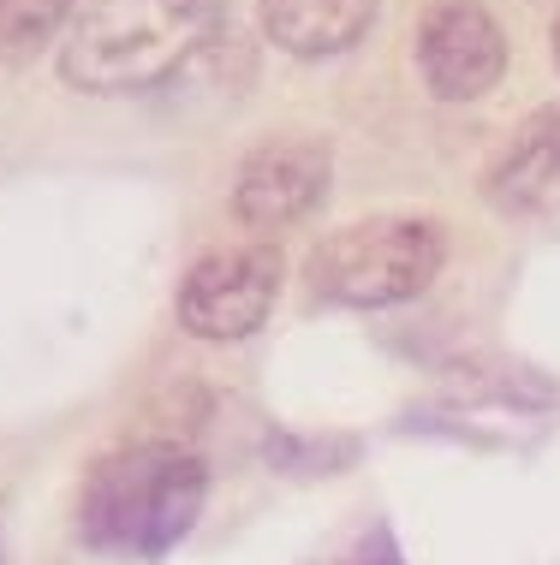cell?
I'll return each instance as SVG.
<instances>
[{
  "label": "cell",
  "instance_id": "8",
  "mask_svg": "<svg viewBox=\"0 0 560 565\" xmlns=\"http://www.w3.org/2000/svg\"><path fill=\"white\" fill-rule=\"evenodd\" d=\"M268 42L298 60H328L364 42L376 24V0H256Z\"/></svg>",
  "mask_w": 560,
  "mask_h": 565
},
{
  "label": "cell",
  "instance_id": "2",
  "mask_svg": "<svg viewBox=\"0 0 560 565\" xmlns=\"http://www.w3.org/2000/svg\"><path fill=\"white\" fill-rule=\"evenodd\" d=\"M203 494H209L203 458L179 447H126L89 470L78 530L96 554L156 565L191 536V524L203 518Z\"/></svg>",
  "mask_w": 560,
  "mask_h": 565
},
{
  "label": "cell",
  "instance_id": "9",
  "mask_svg": "<svg viewBox=\"0 0 560 565\" xmlns=\"http://www.w3.org/2000/svg\"><path fill=\"white\" fill-rule=\"evenodd\" d=\"M72 19V0H0V54H36Z\"/></svg>",
  "mask_w": 560,
  "mask_h": 565
},
{
  "label": "cell",
  "instance_id": "11",
  "mask_svg": "<svg viewBox=\"0 0 560 565\" xmlns=\"http://www.w3.org/2000/svg\"><path fill=\"white\" fill-rule=\"evenodd\" d=\"M549 42H554V66H560V12H554V30H549Z\"/></svg>",
  "mask_w": 560,
  "mask_h": 565
},
{
  "label": "cell",
  "instance_id": "5",
  "mask_svg": "<svg viewBox=\"0 0 560 565\" xmlns=\"http://www.w3.org/2000/svg\"><path fill=\"white\" fill-rule=\"evenodd\" d=\"M328 179H335L328 143L275 137V143L251 149L245 167H239L233 215H239V226H251V233H286V226L310 221L316 209L328 203Z\"/></svg>",
  "mask_w": 560,
  "mask_h": 565
},
{
  "label": "cell",
  "instance_id": "3",
  "mask_svg": "<svg viewBox=\"0 0 560 565\" xmlns=\"http://www.w3.org/2000/svg\"><path fill=\"white\" fill-rule=\"evenodd\" d=\"M447 244L435 221L418 215H376L328 233L310 250V292L340 310H388V303L418 298L442 274Z\"/></svg>",
  "mask_w": 560,
  "mask_h": 565
},
{
  "label": "cell",
  "instance_id": "1",
  "mask_svg": "<svg viewBox=\"0 0 560 565\" xmlns=\"http://www.w3.org/2000/svg\"><path fill=\"white\" fill-rule=\"evenodd\" d=\"M221 0H96L60 42V78L84 96H144L221 36Z\"/></svg>",
  "mask_w": 560,
  "mask_h": 565
},
{
  "label": "cell",
  "instance_id": "7",
  "mask_svg": "<svg viewBox=\"0 0 560 565\" xmlns=\"http://www.w3.org/2000/svg\"><path fill=\"white\" fill-rule=\"evenodd\" d=\"M483 196L513 221H560V108H537L483 173Z\"/></svg>",
  "mask_w": 560,
  "mask_h": 565
},
{
  "label": "cell",
  "instance_id": "4",
  "mask_svg": "<svg viewBox=\"0 0 560 565\" xmlns=\"http://www.w3.org/2000/svg\"><path fill=\"white\" fill-rule=\"evenodd\" d=\"M281 274H286L281 250H268V244H239V250L203 256L179 286V328L191 340H215V345L251 340L281 298Z\"/></svg>",
  "mask_w": 560,
  "mask_h": 565
},
{
  "label": "cell",
  "instance_id": "6",
  "mask_svg": "<svg viewBox=\"0 0 560 565\" xmlns=\"http://www.w3.org/2000/svg\"><path fill=\"white\" fill-rule=\"evenodd\" d=\"M418 72L430 96L442 102H477L501 84L507 72V36L477 0H435L418 24Z\"/></svg>",
  "mask_w": 560,
  "mask_h": 565
},
{
  "label": "cell",
  "instance_id": "10",
  "mask_svg": "<svg viewBox=\"0 0 560 565\" xmlns=\"http://www.w3.org/2000/svg\"><path fill=\"white\" fill-rule=\"evenodd\" d=\"M328 565H405V559H400V547H393L388 530L376 524V530H364V536L352 542V554H340V559H328Z\"/></svg>",
  "mask_w": 560,
  "mask_h": 565
}]
</instances>
